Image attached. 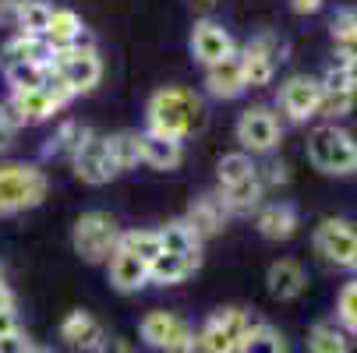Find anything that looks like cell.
Masks as SVG:
<instances>
[{"mask_svg":"<svg viewBox=\"0 0 357 353\" xmlns=\"http://www.w3.org/2000/svg\"><path fill=\"white\" fill-rule=\"evenodd\" d=\"M149 131L152 134H163L174 141H184L188 134L206 127V103L202 95H195L191 88H160L156 95L149 99Z\"/></svg>","mask_w":357,"mask_h":353,"instance_id":"6da1fadb","label":"cell"},{"mask_svg":"<svg viewBox=\"0 0 357 353\" xmlns=\"http://www.w3.org/2000/svg\"><path fill=\"white\" fill-rule=\"evenodd\" d=\"M46 191H50V180L39 166H29V163L0 166V216L36 209L46 198Z\"/></svg>","mask_w":357,"mask_h":353,"instance_id":"7a4b0ae2","label":"cell"},{"mask_svg":"<svg viewBox=\"0 0 357 353\" xmlns=\"http://www.w3.org/2000/svg\"><path fill=\"white\" fill-rule=\"evenodd\" d=\"M71 244L75 251L89 262V265H99V262H110V255L121 247V226L110 212H85L78 216L75 230H71Z\"/></svg>","mask_w":357,"mask_h":353,"instance_id":"3957f363","label":"cell"},{"mask_svg":"<svg viewBox=\"0 0 357 353\" xmlns=\"http://www.w3.org/2000/svg\"><path fill=\"white\" fill-rule=\"evenodd\" d=\"M308 159H312L315 170H322L329 177H343V173H354L357 145L336 124H322L308 134Z\"/></svg>","mask_w":357,"mask_h":353,"instance_id":"277c9868","label":"cell"},{"mask_svg":"<svg viewBox=\"0 0 357 353\" xmlns=\"http://www.w3.org/2000/svg\"><path fill=\"white\" fill-rule=\"evenodd\" d=\"M251 322H255V318H251L244 308H223V311L209 315L206 325L195 332L198 350H202V353H237V350H241V339H244L248 329H251Z\"/></svg>","mask_w":357,"mask_h":353,"instance_id":"5b68a950","label":"cell"},{"mask_svg":"<svg viewBox=\"0 0 357 353\" xmlns=\"http://www.w3.org/2000/svg\"><path fill=\"white\" fill-rule=\"evenodd\" d=\"M138 332L149 346H156L163 353H195L198 350L195 329L181 315H170V311H149L142 318Z\"/></svg>","mask_w":357,"mask_h":353,"instance_id":"8992f818","label":"cell"},{"mask_svg":"<svg viewBox=\"0 0 357 353\" xmlns=\"http://www.w3.org/2000/svg\"><path fill=\"white\" fill-rule=\"evenodd\" d=\"M54 74L68 85L71 95H82V92H92L103 78V61L92 46H75V49H64V54H54Z\"/></svg>","mask_w":357,"mask_h":353,"instance_id":"52a82bcc","label":"cell"},{"mask_svg":"<svg viewBox=\"0 0 357 353\" xmlns=\"http://www.w3.org/2000/svg\"><path fill=\"white\" fill-rule=\"evenodd\" d=\"M280 120L266 110V107H251L241 113L237 120V141L244 145V152L251 156H262V152H273L280 145Z\"/></svg>","mask_w":357,"mask_h":353,"instance_id":"ba28073f","label":"cell"},{"mask_svg":"<svg viewBox=\"0 0 357 353\" xmlns=\"http://www.w3.org/2000/svg\"><path fill=\"white\" fill-rule=\"evenodd\" d=\"M71 166H75V177L85 184H107L117 177V166L110 159V148H107L103 134H89L82 141V148L71 156Z\"/></svg>","mask_w":357,"mask_h":353,"instance_id":"9c48e42d","label":"cell"},{"mask_svg":"<svg viewBox=\"0 0 357 353\" xmlns=\"http://www.w3.org/2000/svg\"><path fill=\"white\" fill-rule=\"evenodd\" d=\"M276 57H280V39L262 32L255 36L244 49H241V61H244V81L248 88H262L273 81L276 74Z\"/></svg>","mask_w":357,"mask_h":353,"instance_id":"30bf717a","label":"cell"},{"mask_svg":"<svg viewBox=\"0 0 357 353\" xmlns=\"http://www.w3.org/2000/svg\"><path fill=\"white\" fill-rule=\"evenodd\" d=\"M319 99H322V85L308 74H294L280 85V107L294 124H304L308 117L319 113Z\"/></svg>","mask_w":357,"mask_h":353,"instance_id":"8fae6325","label":"cell"},{"mask_svg":"<svg viewBox=\"0 0 357 353\" xmlns=\"http://www.w3.org/2000/svg\"><path fill=\"white\" fill-rule=\"evenodd\" d=\"M315 251L329 265H347L350 269V262L357 255V230L343 219H326L315 230Z\"/></svg>","mask_w":357,"mask_h":353,"instance_id":"7c38bea8","label":"cell"},{"mask_svg":"<svg viewBox=\"0 0 357 353\" xmlns=\"http://www.w3.org/2000/svg\"><path fill=\"white\" fill-rule=\"evenodd\" d=\"M4 110H8V117L22 127V124H39V120H50L57 110H61V103L54 95H50L43 85L39 88H22V92H11V99L4 103Z\"/></svg>","mask_w":357,"mask_h":353,"instance_id":"4fadbf2b","label":"cell"},{"mask_svg":"<svg viewBox=\"0 0 357 353\" xmlns=\"http://www.w3.org/2000/svg\"><path fill=\"white\" fill-rule=\"evenodd\" d=\"M191 54H195V61L198 64H216V61H223L227 54H234V39H230V32L223 29V25H216V22H198L195 29H191Z\"/></svg>","mask_w":357,"mask_h":353,"instance_id":"5bb4252c","label":"cell"},{"mask_svg":"<svg viewBox=\"0 0 357 353\" xmlns=\"http://www.w3.org/2000/svg\"><path fill=\"white\" fill-rule=\"evenodd\" d=\"M206 85H209V92L216 99H237L241 92H248L241 49H234V54H227L223 61H216V64L206 68Z\"/></svg>","mask_w":357,"mask_h":353,"instance_id":"9a60e30c","label":"cell"},{"mask_svg":"<svg viewBox=\"0 0 357 353\" xmlns=\"http://www.w3.org/2000/svg\"><path fill=\"white\" fill-rule=\"evenodd\" d=\"M61 339L75 350H85V353H96L99 343L107 339L103 325H99L89 311H71L64 322H61Z\"/></svg>","mask_w":357,"mask_h":353,"instance_id":"2e32d148","label":"cell"},{"mask_svg":"<svg viewBox=\"0 0 357 353\" xmlns=\"http://www.w3.org/2000/svg\"><path fill=\"white\" fill-rule=\"evenodd\" d=\"M138 148H142V163L152 166V170H177L181 159H184L181 141L163 138V134H152V131L138 134Z\"/></svg>","mask_w":357,"mask_h":353,"instance_id":"e0dca14e","label":"cell"},{"mask_svg":"<svg viewBox=\"0 0 357 353\" xmlns=\"http://www.w3.org/2000/svg\"><path fill=\"white\" fill-rule=\"evenodd\" d=\"M8 64H39V68H50L54 64V49L46 46V39H36V36H15L4 42L0 49V68Z\"/></svg>","mask_w":357,"mask_h":353,"instance_id":"ac0fdd59","label":"cell"},{"mask_svg":"<svg viewBox=\"0 0 357 353\" xmlns=\"http://www.w3.org/2000/svg\"><path fill=\"white\" fill-rule=\"evenodd\" d=\"M46 46L54 49V54H64V49H75V46H82V39H85V25H82V18L75 15V11H68V8H54V18H50V29H46Z\"/></svg>","mask_w":357,"mask_h":353,"instance_id":"d6986e66","label":"cell"},{"mask_svg":"<svg viewBox=\"0 0 357 353\" xmlns=\"http://www.w3.org/2000/svg\"><path fill=\"white\" fill-rule=\"evenodd\" d=\"M149 283V265L142 258H135L131 251L117 247L110 255V286L121 290V293H135Z\"/></svg>","mask_w":357,"mask_h":353,"instance_id":"ffe728a7","label":"cell"},{"mask_svg":"<svg viewBox=\"0 0 357 353\" xmlns=\"http://www.w3.org/2000/svg\"><path fill=\"white\" fill-rule=\"evenodd\" d=\"M227 205L220 201V194H202L191 201V209H188V223L195 226L198 237H206V233H220L223 223H227Z\"/></svg>","mask_w":357,"mask_h":353,"instance_id":"44dd1931","label":"cell"},{"mask_svg":"<svg viewBox=\"0 0 357 353\" xmlns=\"http://www.w3.org/2000/svg\"><path fill=\"white\" fill-rule=\"evenodd\" d=\"M262 191H266V184H262L259 173H255V177H248V180H241V184L223 187L220 201L227 205L230 216H248V212H255V209L262 205Z\"/></svg>","mask_w":357,"mask_h":353,"instance_id":"7402d4cb","label":"cell"},{"mask_svg":"<svg viewBox=\"0 0 357 353\" xmlns=\"http://www.w3.org/2000/svg\"><path fill=\"white\" fill-rule=\"evenodd\" d=\"M266 283H269V293H273L276 300H294V297L304 293V283H308V279H304V269H301L297 262L280 258V262L269 265Z\"/></svg>","mask_w":357,"mask_h":353,"instance_id":"603a6c76","label":"cell"},{"mask_svg":"<svg viewBox=\"0 0 357 353\" xmlns=\"http://www.w3.org/2000/svg\"><path fill=\"white\" fill-rule=\"evenodd\" d=\"M297 230V212L287 201H273V205L259 209V233L269 240H287Z\"/></svg>","mask_w":357,"mask_h":353,"instance_id":"cb8c5ba5","label":"cell"},{"mask_svg":"<svg viewBox=\"0 0 357 353\" xmlns=\"http://www.w3.org/2000/svg\"><path fill=\"white\" fill-rule=\"evenodd\" d=\"M160 244L167 255H184V258H198V244L202 237L195 233V226L188 219H174L160 230Z\"/></svg>","mask_w":357,"mask_h":353,"instance_id":"d4e9b609","label":"cell"},{"mask_svg":"<svg viewBox=\"0 0 357 353\" xmlns=\"http://www.w3.org/2000/svg\"><path fill=\"white\" fill-rule=\"evenodd\" d=\"M202 258H184V255H163L149 265V283H160V286H174L181 279H188L195 269H198Z\"/></svg>","mask_w":357,"mask_h":353,"instance_id":"484cf974","label":"cell"},{"mask_svg":"<svg viewBox=\"0 0 357 353\" xmlns=\"http://www.w3.org/2000/svg\"><path fill=\"white\" fill-rule=\"evenodd\" d=\"M333 42H336V61L357 68V11H340L333 18Z\"/></svg>","mask_w":357,"mask_h":353,"instance_id":"4316f807","label":"cell"},{"mask_svg":"<svg viewBox=\"0 0 357 353\" xmlns=\"http://www.w3.org/2000/svg\"><path fill=\"white\" fill-rule=\"evenodd\" d=\"M50 18H54V8L46 0H22L18 4V18H15V29L18 36H36L43 39L46 29H50Z\"/></svg>","mask_w":357,"mask_h":353,"instance_id":"83f0119b","label":"cell"},{"mask_svg":"<svg viewBox=\"0 0 357 353\" xmlns=\"http://www.w3.org/2000/svg\"><path fill=\"white\" fill-rule=\"evenodd\" d=\"M237 353H287V343H283V336H280L273 325L251 322V329H248V336L241 339V350H237Z\"/></svg>","mask_w":357,"mask_h":353,"instance_id":"f1b7e54d","label":"cell"},{"mask_svg":"<svg viewBox=\"0 0 357 353\" xmlns=\"http://www.w3.org/2000/svg\"><path fill=\"white\" fill-rule=\"evenodd\" d=\"M89 134H92V131H89L85 124H78V120H64V124L57 127V134L46 141V156H68V159H71Z\"/></svg>","mask_w":357,"mask_h":353,"instance_id":"f546056e","label":"cell"},{"mask_svg":"<svg viewBox=\"0 0 357 353\" xmlns=\"http://www.w3.org/2000/svg\"><path fill=\"white\" fill-rule=\"evenodd\" d=\"M121 247L131 251L135 258H142L145 265H152V262L163 255L160 230H131V233H121Z\"/></svg>","mask_w":357,"mask_h":353,"instance_id":"4dcf8cb0","label":"cell"},{"mask_svg":"<svg viewBox=\"0 0 357 353\" xmlns=\"http://www.w3.org/2000/svg\"><path fill=\"white\" fill-rule=\"evenodd\" d=\"M107 148H110V159H114L117 173L142 163V148H138V134H135V131H117V134H110V138H107Z\"/></svg>","mask_w":357,"mask_h":353,"instance_id":"1f68e13d","label":"cell"},{"mask_svg":"<svg viewBox=\"0 0 357 353\" xmlns=\"http://www.w3.org/2000/svg\"><path fill=\"white\" fill-rule=\"evenodd\" d=\"M308 353H350V339H347L343 329L319 322L308 336Z\"/></svg>","mask_w":357,"mask_h":353,"instance_id":"d6a6232c","label":"cell"},{"mask_svg":"<svg viewBox=\"0 0 357 353\" xmlns=\"http://www.w3.org/2000/svg\"><path fill=\"white\" fill-rule=\"evenodd\" d=\"M216 173H220V184H223V187H230V184H241V180L255 177V173H259V166L251 163V156H248V152H230V156H223V159H220Z\"/></svg>","mask_w":357,"mask_h":353,"instance_id":"836d02e7","label":"cell"},{"mask_svg":"<svg viewBox=\"0 0 357 353\" xmlns=\"http://www.w3.org/2000/svg\"><path fill=\"white\" fill-rule=\"evenodd\" d=\"M319 85H322V92H350V95H357V68L343 64V61H333Z\"/></svg>","mask_w":357,"mask_h":353,"instance_id":"e575fe53","label":"cell"},{"mask_svg":"<svg viewBox=\"0 0 357 353\" xmlns=\"http://www.w3.org/2000/svg\"><path fill=\"white\" fill-rule=\"evenodd\" d=\"M11 85V92H22V88H39L43 85V71L39 64H8V68H0Z\"/></svg>","mask_w":357,"mask_h":353,"instance_id":"d590c367","label":"cell"},{"mask_svg":"<svg viewBox=\"0 0 357 353\" xmlns=\"http://www.w3.org/2000/svg\"><path fill=\"white\" fill-rule=\"evenodd\" d=\"M336 318H340V325L347 332H354V325H357V279L340 290V297H336Z\"/></svg>","mask_w":357,"mask_h":353,"instance_id":"8d00e7d4","label":"cell"},{"mask_svg":"<svg viewBox=\"0 0 357 353\" xmlns=\"http://www.w3.org/2000/svg\"><path fill=\"white\" fill-rule=\"evenodd\" d=\"M354 99H357V95H350V92H322L319 113H322V117H343V113H350Z\"/></svg>","mask_w":357,"mask_h":353,"instance_id":"74e56055","label":"cell"},{"mask_svg":"<svg viewBox=\"0 0 357 353\" xmlns=\"http://www.w3.org/2000/svg\"><path fill=\"white\" fill-rule=\"evenodd\" d=\"M36 346L29 343V336L18 329V332H11V336H0V353H32Z\"/></svg>","mask_w":357,"mask_h":353,"instance_id":"f35d334b","label":"cell"},{"mask_svg":"<svg viewBox=\"0 0 357 353\" xmlns=\"http://www.w3.org/2000/svg\"><path fill=\"white\" fill-rule=\"evenodd\" d=\"M15 131H18V124L8 117V110H4V107H0V152H8V148H11Z\"/></svg>","mask_w":357,"mask_h":353,"instance_id":"ab89813d","label":"cell"},{"mask_svg":"<svg viewBox=\"0 0 357 353\" xmlns=\"http://www.w3.org/2000/svg\"><path fill=\"white\" fill-rule=\"evenodd\" d=\"M96 353H135V346L128 339H121V336H107L103 343H99Z\"/></svg>","mask_w":357,"mask_h":353,"instance_id":"60d3db41","label":"cell"},{"mask_svg":"<svg viewBox=\"0 0 357 353\" xmlns=\"http://www.w3.org/2000/svg\"><path fill=\"white\" fill-rule=\"evenodd\" d=\"M18 4H22V0H0V25L15 29V18H18Z\"/></svg>","mask_w":357,"mask_h":353,"instance_id":"b9f144b4","label":"cell"},{"mask_svg":"<svg viewBox=\"0 0 357 353\" xmlns=\"http://www.w3.org/2000/svg\"><path fill=\"white\" fill-rule=\"evenodd\" d=\"M18 329H22L18 325V311H0V336H11Z\"/></svg>","mask_w":357,"mask_h":353,"instance_id":"7bdbcfd3","label":"cell"},{"mask_svg":"<svg viewBox=\"0 0 357 353\" xmlns=\"http://www.w3.org/2000/svg\"><path fill=\"white\" fill-rule=\"evenodd\" d=\"M290 8L297 15H315V11H322V0H290Z\"/></svg>","mask_w":357,"mask_h":353,"instance_id":"ee69618b","label":"cell"},{"mask_svg":"<svg viewBox=\"0 0 357 353\" xmlns=\"http://www.w3.org/2000/svg\"><path fill=\"white\" fill-rule=\"evenodd\" d=\"M0 311H15V293L0 283Z\"/></svg>","mask_w":357,"mask_h":353,"instance_id":"f6af8a7d","label":"cell"},{"mask_svg":"<svg viewBox=\"0 0 357 353\" xmlns=\"http://www.w3.org/2000/svg\"><path fill=\"white\" fill-rule=\"evenodd\" d=\"M269 180H273V184H283V180H287V166H283V163H273V166H269Z\"/></svg>","mask_w":357,"mask_h":353,"instance_id":"bcb514c9","label":"cell"},{"mask_svg":"<svg viewBox=\"0 0 357 353\" xmlns=\"http://www.w3.org/2000/svg\"><path fill=\"white\" fill-rule=\"evenodd\" d=\"M350 269H354V272H357V255H354V262H350Z\"/></svg>","mask_w":357,"mask_h":353,"instance_id":"7dc6e473","label":"cell"},{"mask_svg":"<svg viewBox=\"0 0 357 353\" xmlns=\"http://www.w3.org/2000/svg\"><path fill=\"white\" fill-rule=\"evenodd\" d=\"M195 4H213V0H195Z\"/></svg>","mask_w":357,"mask_h":353,"instance_id":"c3c4849f","label":"cell"},{"mask_svg":"<svg viewBox=\"0 0 357 353\" xmlns=\"http://www.w3.org/2000/svg\"><path fill=\"white\" fill-rule=\"evenodd\" d=\"M32 353H50V350H32Z\"/></svg>","mask_w":357,"mask_h":353,"instance_id":"681fc988","label":"cell"},{"mask_svg":"<svg viewBox=\"0 0 357 353\" xmlns=\"http://www.w3.org/2000/svg\"><path fill=\"white\" fill-rule=\"evenodd\" d=\"M354 336H357V325H354Z\"/></svg>","mask_w":357,"mask_h":353,"instance_id":"f907efd6","label":"cell"},{"mask_svg":"<svg viewBox=\"0 0 357 353\" xmlns=\"http://www.w3.org/2000/svg\"><path fill=\"white\" fill-rule=\"evenodd\" d=\"M354 173H357V163H354Z\"/></svg>","mask_w":357,"mask_h":353,"instance_id":"816d5d0a","label":"cell"}]
</instances>
